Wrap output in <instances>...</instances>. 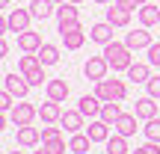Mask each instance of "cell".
Masks as SVG:
<instances>
[{"mask_svg": "<svg viewBox=\"0 0 160 154\" xmlns=\"http://www.w3.org/2000/svg\"><path fill=\"white\" fill-rule=\"evenodd\" d=\"M148 77H151V65L148 62H133L128 68V80L131 83H148Z\"/></svg>", "mask_w": 160, "mask_h": 154, "instance_id": "cell-22", "label": "cell"}, {"mask_svg": "<svg viewBox=\"0 0 160 154\" xmlns=\"http://www.w3.org/2000/svg\"><path fill=\"white\" fill-rule=\"evenodd\" d=\"M36 116H39V107H36V104H30V101H21V104H15V107H12L9 122H12L15 127H21V125H33Z\"/></svg>", "mask_w": 160, "mask_h": 154, "instance_id": "cell-4", "label": "cell"}, {"mask_svg": "<svg viewBox=\"0 0 160 154\" xmlns=\"http://www.w3.org/2000/svg\"><path fill=\"white\" fill-rule=\"evenodd\" d=\"M113 24H110V21H98V24H92V27H89V39L92 42H98V45H110V42H113Z\"/></svg>", "mask_w": 160, "mask_h": 154, "instance_id": "cell-9", "label": "cell"}, {"mask_svg": "<svg viewBox=\"0 0 160 154\" xmlns=\"http://www.w3.org/2000/svg\"><path fill=\"white\" fill-rule=\"evenodd\" d=\"M142 151L145 154H160V142H151V139H148V142L142 145Z\"/></svg>", "mask_w": 160, "mask_h": 154, "instance_id": "cell-38", "label": "cell"}, {"mask_svg": "<svg viewBox=\"0 0 160 154\" xmlns=\"http://www.w3.org/2000/svg\"><path fill=\"white\" fill-rule=\"evenodd\" d=\"M137 116L142 122H148V119H157V98H151V95H145V98H137Z\"/></svg>", "mask_w": 160, "mask_h": 154, "instance_id": "cell-17", "label": "cell"}, {"mask_svg": "<svg viewBox=\"0 0 160 154\" xmlns=\"http://www.w3.org/2000/svg\"><path fill=\"white\" fill-rule=\"evenodd\" d=\"M42 142V131L33 125H21L18 127V145L21 148H36V145Z\"/></svg>", "mask_w": 160, "mask_h": 154, "instance_id": "cell-12", "label": "cell"}, {"mask_svg": "<svg viewBox=\"0 0 160 154\" xmlns=\"http://www.w3.org/2000/svg\"><path fill=\"white\" fill-rule=\"evenodd\" d=\"M104 148H107V154H131V148H128V137H122V133H113V137L104 142Z\"/></svg>", "mask_w": 160, "mask_h": 154, "instance_id": "cell-24", "label": "cell"}, {"mask_svg": "<svg viewBox=\"0 0 160 154\" xmlns=\"http://www.w3.org/2000/svg\"><path fill=\"white\" fill-rule=\"evenodd\" d=\"M95 95L101 98V101H125L128 98V86L122 83V80H98L95 83Z\"/></svg>", "mask_w": 160, "mask_h": 154, "instance_id": "cell-2", "label": "cell"}, {"mask_svg": "<svg viewBox=\"0 0 160 154\" xmlns=\"http://www.w3.org/2000/svg\"><path fill=\"white\" fill-rule=\"evenodd\" d=\"M39 53H24L21 59H18V71H21V74H30V71L33 68H39Z\"/></svg>", "mask_w": 160, "mask_h": 154, "instance_id": "cell-28", "label": "cell"}, {"mask_svg": "<svg viewBox=\"0 0 160 154\" xmlns=\"http://www.w3.org/2000/svg\"><path fill=\"white\" fill-rule=\"evenodd\" d=\"M42 45H45V42H42V33H36V30H24V33H18V47H21L24 53H36Z\"/></svg>", "mask_w": 160, "mask_h": 154, "instance_id": "cell-13", "label": "cell"}, {"mask_svg": "<svg viewBox=\"0 0 160 154\" xmlns=\"http://www.w3.org/2000/svg\"><path fill=\"white\" fill-rule=\"evenodd\" d=\"M145 89H148L151 98H157V101H160V74H151L148 83H145Z\"/></svg>", "mask_w": 160, "mask_h": 154, "instance_id": "cell-34", "label": "cell"}, {"mask_svg": "<svg viewBox=\"0 0 160 154\" xmlns=\"http://www.w3.org/2000/svg\"><path fill=\"white\" fill-rule=\"evenodd\" d=\"M101 107H104V101L98 95H80V101H77V110L86 119H98L101 116Z\"/></svg>", "mask_w": 160, "mask_h": 154, "instance_id": "cell-10", "label": "cell"}, {"mask_svg": "<svg viewBox=\"0 0 160 154\" xmlns=\"http://www.w3.org/2000/svg\"><path fill=\"white\" fill-rule=\"evenodd\" d=\"M131 15H133V12H128V9H119L116 3H110V9H107V21L113 24L116 30L128 27V24H131Z\"/></svg>", "mask_w": 160, "mask_h": 154, "instance_id": "cell-19", "label": "cell"}, {"mask_svg": "<svg viewBox=\"0 0 160 154\" xmlns=\"http://www.w3.org/2000/svg\"><path fill=\"white\" fill-rule=\"evenodd\" d=\"M107 71H110V62H107V57H89L86 59V65H83V74H86V80H104L107 77Z\"/></svg>", "mask_w": 160, "mask_h": 154, "instance_id": "cell-6", "label": "cell"}, {"mask_svg": "<svg viewBox=\"0 0 160 154\" xmlns=\"http://www.w3.org/2000/svg\"><path fill=\"white\" fill-rule=\"evenodd\" d=\"M24 77L30 80V86H33V89H36V86H48V74H45V65H39V68H33L30 74H24Z\"/></svg>", "mask_w": 160, "mask_h": 154, "instance_id": "cell-30", "label": "cell"}, {"mask_svg": "<svg viewBox=\"0 0 160 154\" xmlns=\"http://www.w3.org/2000/svg\"><path fill=\"white\" fill-rule=\"evenodd\" d=\"M30 12L36 21H48L51 15H57V3L53 0H30Z\"/></svg>", "mask_w": 160, "mask_h": 154, "instance_id": "cell-14", "label": "cell"}, {"mask_svg": "<svg viewBox=\"0 0 160 154\" xmlns=\"http://www.w3.org/2000/svg\"><path fill=\"white\" fill-rule=\"evenodd\" d=\"M18 3H24V0H18ZM27 3H30V0H27Z\"/></svg>", "mask_w": 160, "mask_h": 154, "instance_id": "cell-45", "label": "cell"}, {"mask_svg": "<svg viewBox=\"0 0 160 154\" xmlns=\"http://www.w3.org/2000/svg\"><path fill=\"white\" fill-rule=\"evenodd\" d=\"M62 113H65V110L59 107V101H51V98H48V101L39 107V119L45 122V125H59Z\"/></svg>", "mask_w": 160, "mask_h": 154, "instance_id": "cell-8", "label": "cell"}, {"mask_svg": "<svg viewBox=\"0 0 160 154\" xmlns=\"http://www.w3.org/2000/svg\"><path fill=\"white\" fill-rule=\"evenodd\" d=\"M6 154H24V151H6Z\"/></svg>", "mask_w": 160, "mask_h": 154, "instance_id": "cell-42", "label": "cell"}, {"mask_svg": "<svg viewBox=\"0 0 160 154\" xmlns=\"http://www.w3.org/2000/svg\"><path fill=\"white\" fill-rule=\"evenodd\" d=\"M45 92H48L51 101H59V104H62L65 98H68V83H65V80H48Z\"/></svg>", "mask_w": 160, "mask_h": 154, "instance_id": "cell-20", "label": "cell"}, {"mask_svg": "<svg viewBox=\"0 0 160 154\" xmlns=\"http://www.w3.org/2000/svg\"><path fill=\"white\" fill-rule=\"evenodd\" d=\"M137 15H139V24L151 30V27H157V24H160V6L145 3V6H139V9H137Z\"/></svg>", "mask_w": 160, "mask_h": 154, "instance_id": "cell-18", "label": "cell"}, {"mask_svg": "<svg viewBox=\"0 0 160 154\" xmlns=\"http://www.w3.org/2000/svg\"><path fill=\"white\" fill-rule=\"evenodd\" d=\"M83 24L80 21H59V36H65V33H71V30H80Z\"/></svg>", "mask_w": 160, "mask_h": 154, "instance_id": "cell-36", "label": "cell"}, {"mask_svg": "<svg viewBox=\"0 0 160 154\" xmlns=\"http://www.w3.org/2000/svg\"><path fill=\"white\" fill-rule=\"evenodd\" d=\"M142 133H145V139H151V142H160V119H148L145 127H142Z\"/></svg>", "mask_w": 160, "mask_h": 154, "instance_id": "cell-31", "label": "cell"}, {"mask_svg": "<svg viewBox=\"0 0 160 154\" xmlns=\"http://www.w3.org/2000/svg\"><path fill=\"white\" fill-rule=\"evenodd\" d=\"M137 119H139L137 113H122V116H119V122L113 125V127H116V133H122V137L131 139L133 133H137Z\"/></svg>", "mask_w": 160, "mask_h": 154, "instance_id": "cell-16", "label": "cell"}, {"mask_svg": "<svg viewBox=\"0 0 160 154\" xmlns=\"http://www.w3.org/2000/svg\"><path fill=\"white\" fill-rule=\"evenodd\" d=\"M89 148H92L89 133H71V139H68V151L71 154H89Z\"/></svg>", "mask_w": 160, "mask_h": 154, "instance_id": "cell-23", "label": "cell"}, {"mask_svg": "<svg viewBox=\"0 0 160 154\" xmlns=\"http://www.w3.org/2000/svg\"><path fill=\"white\" fill-rule=\"evenodd\" d=\"M131 154H145V151H142V148H137V151H131Z\"/></svg>", "mask_w": 160, "mask_h": 154, "instance_id": "cell-41", "label": "cell"}, {"mask_svg": "<svg viewBox=\"0 0 160 154\" xmlns=\"http://www.w3.org/2000/svg\"><path fill=\"white\" fill-rule=\"evenodd\" d=\"M15 101H18V98L12 95V92H6V89H3V95H0V110H3V113H12Z\"/></svg>", "mask_w": 160, "mask_h": 154, "instance_id": "cell-33", "label": "cell"}, {"mask_svg": "<svg viewBox=\"0 0 160 154\" xmlns=\"http://www.w3.org/2000/svg\"><path fill=\"white\" fill-rule=\"evenodd\" d=\"M42 148H45V154H65L68 151V145H65V139H48V142H42Z\"/></svg>", "mask_w": 160, "mask_h": 154, "instance_id": "cell-29", "label": "cell"}, {"mask_svg": "<svg viewBox=\"0 0 160 154\" xmlns=\"http://www.w3.org/2000/svg\"><path fill=\"white\" fill-rule=\"evenodd\" d=\"M145 3H148V0H137V6H145Z\"/></svg>", "mask_w": 160, "mask_h": 154, "instance_id": "cell-40", "label": "cell"}, {"mask_svg": "<svg viewBox=\"0 0 160 154\" xmlns=\"http://www.w3.org/2000/svg\"><path fill=\"white\" fill-rule=\"evenodd\" d=\"M3 89H6V92H12L18 101H24V98L30 95V89H33V86H30V80L24 77L21 71H9V74L3 77Z\"/></svg>", "mask_w": 160, "mask_h": 154, "instance_id": "cell-3", "label": "cell"}, {"mask_svg": "<svg viewBox=\"0 0 160 154\" xmlns=\"http://www.w3.org/2000/svg\"><path fill=\"white\" fill-rule=\"evenodd\" d=\"M148 65L160 68V42H154V45L148 47Z\"/></svg>", "mask_w": 160, "mask_h": 154, "instance_id": "cell-35", "label": "cell"}, {"mask_svg": "<svg viewBox=\"0 0 160 154\" xmlns=\"http://www.w3.org/2000/svg\"><path fill=\"white\" fill-rule=\"evenodd\" d=\"M83 119L86 116L80 113V110H65L62 119H59V127H62L65 133H80L83 131Z\"/></svg>", "mask_w": 160, "mask_h": 154, "instance_id": "cell-11", "label": "cell"}, {"mask_svg": "<svg viewBox=\"0 0 160 154\" xmlns=\"http://www.w3.org/2000/svg\"><path fill=\"white\" fill-rule=\"evenodd\" d=\"M86 133H89V139L92 142H107L113 133H110V125L104 119H92L89 122V127H86Z\"/></svg>", "mask_w": 160, "mask_h": 154, "instance_id": "cell-15", "label": "cell"}, {"mask_svg": "<svg viewBox=\"0 0 160 154\" xmlns=\"http://www.w3.org/2000/svg\"><path fill=\"white\" fill-rule=\"evenodd\" d=\"M95 3H98V6H110L113 0H95Z\"/></svg>", "mask_w": 160, "mask_h": 154, "instance_id": "cell-39", "label": "cell"}, {"mask_svg": "<svg viewBox=\"0 0 160 154\" xmlns=\"http://www.w3.org/2000/svg\"><path fill=\"white\" fill-rule=\"evenodd\" d=\"M83 42H86V30H83V27H80V30H71V33L62 36L65 51H80V47H83Z\"/></svg>", "mask_w": 160, "mask_h": 154, "instance_id": "cell-25", "label": "cell"}, {"mask_svg": "<svg viewBox=\"0 0 160 154\" xmlns=\"http://www.w3.org/2000/svg\"><path fill=\"white\" fill-rule=\"evenodd\" d=\"M131 47L125 45V42H110V45H104V57H107V62H110V68L113 71H128L133 65V57H131Z\"/></svg>", "mask_w": 160, "mask_h": 154, "instance_id": "cell-1", "label": "cell"}, {"mask_svg": "<svg viewBox=\"0 0 160 154\" xmlns=\"http://www.w3.org/2000/svg\"><path fill=\"white\" fill-rule=\"evenodd\" d=\"M36 53H39V62L42 65H57L59 62V47L57 45H48V42H45Z\"/></svg>", "mask_w": 160, "mask_h": 154, "instance_id": "cell-26", "label": "cell"}, {"mask_svg": "<svg viewBox=\"0 0 160 154\" xmlns=\"http://www.w3.org/2000/svg\"><path fill=\"white\" fill-rule=\"evenodd\" d=\"M30 21H33V12L30 9H12L9 15H6V30L9 33H24V30H30Z\"/></svg>", "mask_w": 160, "mask_h": 154, "instance_id": "cell-5", "label": "cell"}, {"mask_svg": "<svg viewBox=\"0 0 160 154\" xmlns=\"http://www.w3.org/2000/svg\"><path fill=\"white\" fill-rule=\"evenodd\" d=\"M57 21H80V12H77V3L65 0V3L57 6Z\"/></svg>", "mask_w": 160, "mask_h": 154, "instance_id": "cell-27", "label": "cell"}, {"mask_svg": "<svg viewBox=\"0 0 160 154\" xmlns=\"http://www.w3.org/2000/svg\"><path fill=\"white\" fill-rule=\"evenodd\" d=\"M116 6H119V9H128V12H133V9H139L137 6V0H113Z\"/></svg>", "mask_w": 160, "mask_h": 154, "instance_id": "cell-37", "label": "cell"}, {"mask_svg": "<svg viewBox=\"0 0 160 154\" xmlns=\"http://www.w3.org/2000/svg\"><path fill=\"white\" fill-rule=\"evenodd\" d=\"M62 137V127H57V125H45L42 127V142H48V139H59Z\"/></svg>", "mask_w": 160, "mask_h": 154, "instance_id": "cell-32", "label": "cell"}, {"mask_svg": "<svg viewBox=\"0 0 160 154\" xmlns=\"http://www.w3.org/2000/svg\"><path fill=\"white\" fill-rule=\"evenodd\" d=\"M71 3H83V0H71Z\"/></svg>", "mask_w": 160, "mask_h": 154, "instance_id": "cell-44", "label": "cell"}, {"mask_svg": "<svg viewBox=\"0 0 160 154\" xmlns=\"http://www.w3.org/2000/svg\"><path fill=\"white\" fill-rule=\"evenodd\" d=\"M125 45L131 47V51H148L154 42H151L148 27H139V30H133V33H128V36H125Z\"/></svg>", "mask_w": 160, "mask_h": 154, "instance_id": "cell-7", "label": "cell"}, {"mask_svg": "<svg viewBox=\"0 0 160 154\" xmlns=\"http://www.w3.org/2000/svg\"><path fill=\"white\" fill-rule=\"evenodd\" d=\"M53 3H57V6H59V3H65V0H53Z\"/></svg>", "mask_w": 160, "mask_h": 154, "instance_id": "cell-43", "label": "cell"}, {"mask_svg": "<svg viewBox=\"0 0 160 154\" xmlns=\"http://www.w3.org/2000/svg\"><path fill=\"white\" fill-rule=\"evenodd\" d=\"M119 116H122V101H104V107H101V116L98 119H104L110 127L119 122Z\"/></svg>", "mask_w": 160, "mask_h": 154, "instance_id": "cell-21", "label": "cell"}]
</instances>
